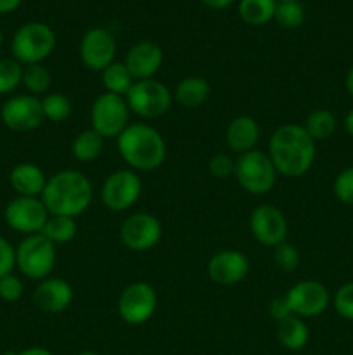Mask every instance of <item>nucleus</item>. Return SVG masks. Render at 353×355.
<instances>
[{"label":"nucleus","instance_id":"f257e3e1","mask_svg":"<svg viewBox=\"0 0 353 355\" xmlns=\"http://www.w3.org/2000/svg\"><path fill=\"white\" fill-rule=\"evenodd\" d=\"M317 142L301 125H280L269 141V156L277 173L289 179L305 175L311 168L317 155Z\"/></svg>","mask_w":353,"mask_h":355},{"label":"nucleus","instance_id":"f03ea898","mask_svg":"<svg viewBox=\"0 0 353 355\" xmlns=\"http://www.w3.org/2000/svg\"><path fill=\"white\" fill-rule=\"evenodd\" d=\"M40 198L51 215L76 218L89 210L93 200V187L85 173L61 170L47 180Z\"/></svg>","mask_w":353,"mask_h":355},{"label":"nucleus","instance_id":"7ed1b4c3","mask_svg":"<svg viewBox=\"0 0 353 355\" xmlns=\"http://www.w3.org/2000/svg\"><path fill=\"white\" fill-rule=\"evenodd\" d=\"M116 142L123 162L135 172H152L165 163L166 142L151 125L130 123Z\"/></svg>","mask_w":353,"mask_h":355},{"label":"nucleus","instance_id":"20e7f679","mask_svg":"<svg viewBox=\"0 0 353 355\" xmlns=\"http://www.w3.org/2000/svg\"><path fill=\"white\" fill-rule=\"evenodd\" d=\"M55 49V33L48 24L31 21L14 33L10 42L12 58L23 66L45 61Z\"/></svg>","mask_w":353,"mask_h":355},{"label":"nucleus","instance_id":"39448f33","mask_svg":"<svg viewBox=\"0 0 353 355\" xmlns=\"http://www.w3.org/2000/svg\"><path fill=\"white\" fill-rule=\"evenodd\" d=\"M234 175L237 177V182L241 184L246 193L260 196V194H266L275 186L279 173H277L269 153L253 149L244 155H239V158L235 159Z\"/></svg>","mask_w":353,"mask_h":355},{"label":"nucleus","instance_id":"423d86ee","mask_svg":"<svg viewBox=\"0 0 353 355\" xmlns=\"http://www.w3.org/2000/svg\"><path fill=\"white\" fill-rule=\"evenodd\" d=\"M55 266V245L44 234L26 236L16 248V267L28 279L42 281Z\"/></svg>","mask_w":353,"mask_h":355},{"label":"nucleus","instance_id":"0eeeda50","mask_svg":"<svg viewBox=\"0 0 353 355\" xmlns=\"http://www.w3.org/2000/svg\"><path fill=\"white\" fill-rule=\"evenodd\" d=\"M128 104V110L141 118L154 120L168 113L172 106L173 94L168 87L154 78L137 80L125 96Z\"/></svg>","mask_w":353,"mask_h":355},{"label":"nucleus","instance_id":"6e6552de","mask_svg":"<svg viewBox=\"0 0 353 355\" xmlns=\"http://www.w3.org/2000/svg\"><path fill=\"white\" fill-rule=\"evenodd\" d=\"M130 110L125 97L104 92L97 96L90 110L92 128L104 139H118V135L128 127Z\"/></svg>","mask_w":353,"mask_h":355},{"label":"nucleus","instance_id":"1a4fd4ad","mask_svg":"<svg viewBox=\"0 0 353 355\" xmlns=\"http://www.w3.org/2000/svg\"><path fill=\"white\" fill-rule=\"evenodd\" d=\"M142 194V180L135 170H116L106 177L100 187L102 205L111 211H125L134 207Z\"/></svg>","mask_w":353,"mask_h":355},{"label":"nucleus","instance_id":"9d476101","mask_svg":"<svg viewBox=\"0 0 353 355\" xmlns=\"http://www.w3.org/2000/svg\"><path fill=\"white\" fill-rule=\"evenodd\" d=\"M158 307V295L149 283L137 281L121 291L118 298V314L127 324L141 326L154 315Z\"/></svg>","mask_w":353,"mask_h":355},{"label":"nucleus","instance_id":"9b49d317","mask_svg":"<svg viewBox=\"0 0 353 355\" xmlns=\"http://www.w3.org/2000/svg\"><path fill=\"white\" fill-rule=\"evenodd\" d=\"M51 214L45 208L42 198L17 196L7 203L3 218L12 231L21 234H40Z\"/></svg>","mask_w":353,"mask_h":355},{"label":"nucleus","instance_id":"f8f14e48","mask_svg":"<svg viewBox=\"0 0 353 355\" xmlns=\"http://www.w3.org/2000/svg\"><path fill=\"white\" fill-rule=\"evenodd\" d=\"M0 120L7 128L14 132H30L42 125L44 111L42 101L31 94L12 96L0 107Z\"/></svg>","mask_w":353,"mask_h":355},{"label":"nucleus","instance_id":"ddd939ff","mask_svg":"<svg viewBox=\"0 0 353 355\" xmlns=\"http://www.w3.org/2000/svg\"><path fill=\"white\" fill-rule=\"evenodd\" d=\"M289 307L291 314L298 318H317L331 304L329 290L322 283L314 279H305L294 284L286 295H284Z\"/></svg>","mask_w":353,"mask_h":355},{"label":"nucleus","instance_id":"4468645a","mask_svg":"<svg viewBox=\"0 0 353 355\" xmlns=\"http://www.w3.org/2000/svg\"><path fill=\"white\" fill-rule=\"evenodd\" d=\"M163 236L161 222L151 214L138 211L123 220L120 227V239L132 252H147L154 248Z\"/></svg>","mask_w":353,"mask_h":355},{"label":"nucleus","instance_id":"2eb2a0df","mask_svg":"<svg viewBox=\"0 0 353 355\" xmlns=\"http://www.w3.org/2000/svg\"><path fill=\"white\" fill-rule=\"evenodd\" d=\"M116 55V38L106 28H90L80 42V58L90 71H104Z\"/></svg>","mask_w":353,"mask_h":355},{"label":"nucleus","instance_id":"dca6fc26","mask_svg":"<svg viewBox=\"0 0 353 355\" xmlns=\"http://www.w3.org/2000/svg\"><path fill=\"white\" fill-rule=\"evenodd\" d=\"M249 229L253 238L265 246L275 248L282 241H286L287 225L282 211L273 205H260L251 211L249 217Z\"/></svg>","mask_w":353,"mask_h":355},{"label":"nucleus","instance_id":"f3484780","mask_svg":"<svg viewBox=\"0 0 353 355\" xmlns=\"http://www.w3.org/2000/svg\"><path fill=\"white\" fill-rule=\"evenodd\" d=\"M249 272L248 257L237 250H221L208 262V276L213 283L232 286L246 279Z\"/></svg>","mask_w":353,"mask_h":355},{"label":"nucleus","instance_id":"a211bd4d","mask_svg":"<svg viewBox=\"0 0 353 355\" xmlns=\"http://www.w3.org/2000/svg\"><path fill=\"white\" fill-rule=\"evenodd\" d=\"M73 288L68 281L61 277H45L38 283L33 291L35 307L47 314L64 312L73 304Z\"/></svg>","mask_w":353,"mask_h":355},{"label":"nucleus","instance_id":"6ab92c4d","mask_svg":"<svg viewBox=\"0 0 353 355\" xmlns=\"http://www.w3.org/2000/svg\"><path fill=\"white\" fill-rule=\"evenodd\" d=\"M163 49L152 40H142L132 45L125 58V66L134 80H149L159 71L163 64Z\"/></svg>","mask_w":353,"mask_h":355},{"label":"nucleus","instance_id":"aec40b11","mask_svg":"<svg viewBox=\"0 0 353 355\" xmlns=\"http://www.w3.org/2000/svg\"><path fill=\"white\" fill-rule=\"evenodd\" d=\"M260 125L253 116H242L234 118L228 123L227 130H225V142L230 151L237 153V155H244V153L253 151L260 141Z\"/></svg>","mask_w":353,"mask_h":355},{"label":"nucleus","instance_id":"412c9836","mask_svg":"<svg viewBox=\"0 0 353 355\" xmlns=\"http://www.w3.org/2000/svg\"><path fill=\"white\" fill-rule=\"evenodd\" d=\"M47 177L44 170L35 163H19L10 170L9 182L10 187L17 193V196L40 198L47 186Z\"/></svg>","mask_w":353,"mask_h":355},{"label":"nucleus","instance_id":"4be33fe9","mask_svg":"<svg viewBox=\"0 0 353 355\" xmlns=\"http://www.w3.org/2000/svg\"><path fill=\"white\" fill-rule=\"evenodd\" d=\"M277 340L284 349L291 350V352L305 349L310 340L307 322L294 314L287 315L282 321L277 322Z\"/></svg>","mask_w":353,"mask_h":355},{"label":"nucleus","instance_id":"5701e85b","mask_svg":"<svg viewBox=\"0 0 353 355\" xmlns=\"http://www.w3.org/2000/svg\"><path fill=\"white\" fill-rule=\"evenodd\" d=\"M210 92V83H208L206 78H203V76H185V78L176 83L173 97L183 107L192 110V107H199L201 104L206 103Z\"/></svg>","mask_w":353,"mask_h":355},{"label":"nucleus","instance_id":"b1692460","mask_svg":"<svg viewBox=\"0 0 353 355\" xmlns=\"http://www.w3.org/2000/svg\"><path fill=\"white\" fill-rule=\"evenodd\" d=\"M277 0H239V17L249 26H263L275 14Z\"/></svg>","mask_w":353,"mask_h":355},{"label":"nucleus","instance_id":"393cba45","mask_svg":"<svg viewBox=\"0 0 353 355\" xmlns=\"http://www.w3.org/2000/svg\"><path fill=\"white\" fill-rule=\"evenodd\" d=\"M104 141L106 139L102 135L97 134L93 128H89V130H83L73 139L71 144V153L75 156V159L83 163L93 162V159L99 158L102 155L104 149Z\"/></svg>","mask_w":353,"mask_h":355},{"label":"nucleus","instance_id":"a878e982","mask_svg":"<svg viewBox=\"0 0 353 355\" xmlns=\"http://www.w3.org/2000/svg\"><path fill=\"white\" fill-rule=\"evenodd\" d=\"M100 78H102V87L106 92L114 94V96L125 97L132 85L135 83L134 76L128 71L125 62H111L104 71H100Z\"/></svg>","mask_w":353,"mask_h":355},{"label":"nucleus","instance_id":"bb28decb","mask_svg":"<svg viewBox=\"0 0 353 355\" xmlns=\"http://www.w3.org/2000/svg\"><path fill=\"white\" fill-rule=\"evenodd\" d=\"M76 232H78V224L75 218L64 217V215H51L40 234H44L54 245H64L75 239Z\"/></svg>","mask_w":353,"mask_h":355},{"label":"nucleus","instance_id":"cd10ccee","mask_svg":"<svg viewBox=\"0 0 353 355\" xmlns=\"http://www.w3.org/2000/svg\"><path fill=\"white\" fill-rule=\"evenodd\" d=\"M336 127H338L336 116L329 110H324V107L311 111L303 125L307 134L310 135L315 142L327 141V139L336 132Z\"/></svg>","mask_w":353,"mask_h":355},{"label":"nucleus","instance_id":"c85d7f7f","mask_svg":"<svg viewBox=\"0 0 353 355\" xmlns=\"http://www.w3.org/2000/svg\"><path fill=\"white\" fill-rule=\"evenodd\" d=\"M21 83L31 96H40L48 90L52 83V75L42 62L38 64H28L23 68V80Z\"/></svg>","mask_w":353,"mask_h":355},{"label":"nucleus","instance_id":"c756f323","mask_svg":"<svg viewBox=\"0 0 353 355\" xmlns=\"http://www.w3.org/2000/svg\"><path fill=\"white\" fill-rule=\"evenodd\" d=\"M71 101L61 92H51L42 99V111H44L45 120L52 123H61L68 120L71 114Z\"/></svg>","mask_w":353,"mask_h":355},{"label":"nucleus","instance_id":"7c9ffc66","mask_svg":"<svg viewBox=\"0 0 353 355\" xmlns=\"http://www.w3.org/2000/svg\"><path fill=\"white\" fill-rule=\"evenodd\" d=\"M273 19L284 30H296L303 24L305 10L300 2H277Z\"/></svg>","mask_w":353,"mask_h":355},{"label":"nucleus","instance_id":"2f4dec72","mask_svg":"<svg viewBox=\"0 0 353 355\" xmlns=\"http://www.w3.org/2000/svg\"><path fill=\"white\" fill-rule=\"evenodd\" d=\"M23 68L24 66L14 58L0 59V96L10 94L17 89V85H21Z\"/></svg>","mask_w":353,"mask_h":355},{"label":"nucleus","instance_id":"473e14b6","mask_svg":"<svg viewBox=\"0 0 353 355\" xmlns=\"http://www.w3.org/2000/svg\"><path fill=\"white\" fill-rule=\"evenodd\" d=\"M273 262L284 272H293L300 266V252L289 241H282L273 248Z\"/></svg>","mask_w":353,"mask_h":355},{"label":"nucleus","instance_id":"72a5a7b5","mask_svg":"<svg viewBox=\"0 0 353 355\" xmlns=\"http://www.w3.org/2000/svg\"><path fill=\"white\" fill-rule=\"evenodd\" d=\"M332 189H334V196L338 198L341 203L353 205V166L341 170V172L336 175Z\"/></svg>","mask_w":353,"mask_h":355},{"label":"nucleus","instance_id":"f704fd0d","mask_svg":"<svg viewBox=\"0 0 353 355\" xmlns=\"http://www.w3.org/2000/svg\"><path fill=\"white\" fill-rule=\"evenodd\" d=\"M332 305L343 319L353 321V283H346L338 288L332 298Z\"/></svg>","mask_w":353,"mask_h":355},{"label":"nucleus","instance_id":"c9c22d12","mask_svg":"<svg viewBox=\"0 0 353 355\" xmlns=\"http://www.w3.org/2000/svg\"><path fill=\"white\" fill-rule=\"evenodd\" d=\"M23 281L17 276L9 274V276L0 277V298H2L3 302L14 304V302H17L23 297Z\"/></svg>","mask_w":353,"mask_h":355},{"label":"nucleus","instance_id":"e433bc0d","mask_svg":"<svg viewBox=\"0 0 353 355\" xmlns=\"http://www.w3.org/2000/svg\"><path fill=\"white\" fill-rule=\"evenodd\" d=\"M210 172L211 175L217 177V179H228L230 175L235 173V159H232L230 156L225 155V153H218L213 158L210 159Z\"/></svg>","mask_w":353,"mask_h":355},{"label":"nucleus","instance_id":"4c0bfd02","mask_svg":"<svg viewBox=\"0 0 353 355\" xmlns=\"http://www.w3.org/2000/svg\"><path fill=\"white\" fill-rule=\"evenodd\" d=\"M16 267V248L0 236V277L12 274Z\"/></svg>","mask_w":353,"mask_h":355},{"label":"nucleus","instance_id":"58836bf2","mask_svg":"<svg viewBox=\"0 0 353 355\" xmlns=\"http://www.w3.org/2000/svg\"><path fill=\"white\" fill-rule=\"evenodd\" d=\"M269 312H270V318L277 322L282 321V319L287 318V315H291V311L289 307H287V302L284 297L273 298L269 305Z\"/></svg>","mask_w":353,"mask_h":355},{"label":"nucleus","instance_id":"ea45409f","mask_svg":"<svg viewBox=\"0 0 353 355\" xmlns=\"http://www.w3.org/2000/svg\"><path fill=\"white\" fill-rule=\"evenodd\" d=\"M201 3L206 6L208 9L224 10V9H228V7L234 3V0H201Z\"/></svg>","mask_w":353,"mask_h":355},{"label":"nucleus","instance_id":"a19ab883","mask_svg":"<svg viewBox=\"0 0 353 355\" xmlns=\"http://www.w3.org/2000/svg\"><path fill=\"white\" fill-rule=\"evenodd\" d=\"M23 0H0V14L14 12Z\"/></svg>","mask_w":353,"mask_h":355},{"label":"nucleus","instance_id":"79ce46f5","mask_svg":"<svg viewBox=\"0 0 353 355\" xmlns=\"http://www.w3.org/2000/svg\"><path fill=\"white\" fill-rule=\"evenodd\" d=\"M14 355H54V354H52L51 350L44 349V347H30V349H24Z\"/></svg>","mask_w":353,"mask_h":355},{"label":"nucleus","instance_id":"37998d69","mask_svg":"<svg viewBox=\"0 0 353 355\" xmlns=\"http://www.w3.org/2000/svg\"><path fill=\"white\" fill-rule=\"evenodd\" d=\"M345 128L346 132L353 137V110H350L348 114L345 116Z\"/></svg>","mask_w":353,"mask_h":355},{"label":"nucleus","instance_id":"c03bdc74","mask_svg":"<svg viewBox=\"0 0 353 355\" xmlns=\"http://www.w3.org/2000/svg\"><path fill=\"white\" fill-rule=\"evenodd\" d=\"M345 85H346V90H348L350 96L353 97V66H352V68H350L348 75H346V82H345Z\"/></svg>","mask_w":353,"mask_h":355},{"label":"nucleus","instance_id":"a18cd8bd","mask_svg":"<svg viewBox=\"0 0 353 355\" xmlns=\"http://www.w3.org/2000/svg\"><path fill=\"white\" fill-rule=\"evenodd\" d=\"M76 355H99V354H96V352H90V350H87V352H80V354H76Z\"/></svg>","mask_w":353,"mask_h":355},{"label":"nucleus","instance_id":"49530a36","mask_svg":"<svg viewBox=\"0 0 353 355\" xmlns=\"http://www.w3.org/2000/svg\"><path fill=\"white\" fill-rule=\"evenodd\" d=\"M2 44H3V33L2 30H0V49H2Z\"/></svg>","mask_w":353,"mask_h":355},{"label":"nucleus","instance_id":"de8ad7c7","mask_svg":"<svg viewBox=\"0 0 353 355\" xmlns=\"http://www.w3.org/2000/svg\"><path fill=\"white\" fill-rule=\"evenodd\" d=\"M277 2H300V0H277Z\"/></svg>","mask_w":353,"mask_h":355},{"label":"nucleus","instance_id":"09e8293b","mask_svg":"<svg viewBox=\"0 0 353 355\" xmlns=\"http://www.w3.org/2000/svg\"><path fill=\"white\" fill-rule=\"evenodd\" d=\"M0 355H2V354H0Z\"/></svg>","mask_w":353,"mask_h":355}]
</instances>
